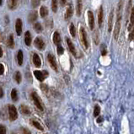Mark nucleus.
I'll use <instances>...</instances> for the list:
<instances>
[{
  "label": "nucleus",
  "mask_w": 134,
  "mask_h": 134,
  "mask_svg": "<svg viewBox=\"0 0 134 134\" xmlns=\"http://www.w3.org/2000/svg\"><path fill=\"white\" fill-rule=\"evenodd\" d=\"M20 111L23 113V114H25V115H30V110L28 106H26L25 105H22L20 107Z\"/></svg>",
  "instance_id": "nucleus-24"
},
{
  "label": "nucleus",
  "mask_w": 134,
  "mask_h": 134,
  "mask_svg": "<svg viewBox=\"0 0 134 134\" xmlns=\"http://www.w3.org/2000/svg\"><path fill=\"white\" fill-rule=\"evenodd\" d=\"M14 79H15V81H16L18 83H20V82H21V74H20V72H19V71H17L16 72H15Z\"/></svg>",
  "instance_id": "nucleus-29"
},
{
  "label": "nucleus",
  "mask_w": 134,
  "mask_h": 134,
  "mask_svg": "<svg viewBox=\"0 0 134 134\" xmlns=\"http://www.w3.org/2000/svg\"><path fill=\"white\" fill-rule=\"evenodd\" d=\"M40 1L41 0H31V5L34 9H36L40 4Z\"/></svg>",
  "instance_id": "nucleus-32"
},
{
  "label": "nucleus",
  "mask_w": 134,
  "mask_h": 134,
  "mask_svg": "<svg viewBox=\"0 0 134 134\" xmlns=\"http://www.w3.org/2000/svg\"><path fill=\"white\" fill-rule=\"evenodd\" d=\"M11 98H12V99L14 101H16L18 99V94H17V90L14 89L12 90V91H11Z\"/></svg>",
  "instance_id": "nucleus-28"
},
{
  "label": "nucleus",
  "mask_w": 134,
  "mask_h": 134,
  "mask_svg": "<svg viewBox=\"0 0 134 134\" xmlns=\"http://www.w3.org/2000/svg\"><path fill=\"white\" fill-rule=\"evenodd\" d=\"M30 124H31L33 127H35L36 128H37L38 130H41V131H43V127L41 125V123L39 121H37L35 119H31L30 120Z\"/></svg>",
  "instance_id": "nucleus-21"
},
{
  "label": "nucleus",
  "mask_w": 134,
  "mask_h": 134,
  "mask_svg": "<svg viewBox=\"0 0 134 134\" xmlns=\"http://www.w3.org/2000/svg\"><path fill=\"white\" fill-rule=\"evenodd\" d=\"M9 116L10 121L16 120L17 117H18L17 110H16V108H15V106L13 105H9Z\"/></svg>",
  "instance_id": "nucleus-4"
},
{
  "label": "nucleus",
  "mask_w": 134,
  "mask_h": 134,
  "mask_svg": "<svg viewBox=\"0 0 134 134\" xmlns=\"http://www.w3.org/2000/svg\"><path fill=\"white\" fill-rule=\"evenodd\" d=\"M17 62L18 64L21 66L23 64V62H24V56H23V52L21 50H19L18 53H17Z\"/></svg>",
  "instance_id": "nucleus-20"
},
{
  "label": "nucleus",
  "mask_w": 134,
  "mask_h": 134,
  "mask_svg": "<svg viewBox=\"0 0 134 134\" xmlns=\"http://www.w3.org/2000/svg\"><path fill=\"white\" fill-rule=\"evenodd\" d=\"M19 4V0H8V7L11 10H14Z\"/></svg>",
  "instance_id": "nucleus-17"
},
{
  "label": "nucleus",
  "mask_w": 134,
  "mask_h": 134,
  "mask_svg": "<svg viewBox=\"0 0 134 134\" xmlns=\"http://www.w3.org/2000/svg\"><path fill=\"white\" fill-rule=\"evenodd\" d=\"M102 121V117H99L98 118V120H97V122H100Z\"/></svg>",
  "instance_id": "nucleus-42"
},
{
  "label": "nucleus",
  "mask_w": 134,
  "mask_h": 134,
  "mask_svg": "<svg viewBox=\"0 0 134 134\" xmlns=\"http://www.w3.org/2000/svg\"><path fill=\"white\" fill-rule=\"evenodd\" d=\"M47 60H48V63H50V66L52 68L53 70L57 71V65L56 63V59H55V57L53 56L52 53H49L47 54Z\"/></svg>",
  "instance_id": "nucleus-8"
},
{
  "label": "nucleus",
  "mask_w": 134,
  "mask_h": 134,
  "mask_svg": "<svg viewBox=\"0 0 134 134\" xmlns=\"http://www.w3.org/2000/svg\"><path fill=\"white\" fill-rule=\"evenodd\" d=\"M87 15H88V24H89L90 29L91 30H93L94 29V14H93L92 11H88Z\"/></svg>",
  "instance_id": "nucleus-7"
},
{
  "label": "nucleus",
  "mask_w": 134,
  "mask_h": 134,
  "mask_svg": "<svg viewBox=\"0 0 134 134\" xmlns=\"http://www.w3.org/2000/svg\"><path fill=\"white\" fill-rule=\"evenodd\" d=\"M3 72H4V66L2 63H0V75L3 74Z\"/></svg>",
  "instance_id": "nucleus-37"
},
{
  "label": "nucleus",
  "mask_w": 134,
  "mask_h": 134,
  "mask_svg": "<svg viewBox=\"0 0 134 134\" xmlns=\"http://www.w3.org/2000/svg\"><path fill=\"white\" fill-rule=\"evenodd\" d=\"M3 40V35H2V33L0 32V41H2Z\"/></svg>",
  "instance_id": "nucleus-43"
},
{
  "label": "nucleus",
  "mask_w": 134,
  "mask_h": 134,
  "mask_svg": "<svg viewBox=\"0 0 134 134\" xmlns=\"http://www.w3.org/2000/svg\"><path fill=\"white\" fill-rule=\"evenodd\" d=\"M7 46L9 48H11V49H13L14 47V36L12 35V34H11V35H9V38H8Z\"/></svg>",
  "instance_id": "nucleus-22"
},
{
  "label": "nucleus",
  "mask_w": 134,
  "mask_h": 134,
  "mask_svg": "<svg viewBox=\"0 0 134 134\" xmlns=\"http://www.w3.org/2000/svg\"><path fill=\"white\" fill-rule=\"evenodd\" d=\"M69 31H70V34L72 37H75L76 36V30H75V26L74 25L71 23L70 24V26H69Z\"/></svg>",
  "instance_id": "nucleus-27"
},
{
  "label": "nucleus",
  "mask_w": 134,
  "mask_h": 134,
  "mask_svg": "<svg viewBox=\"0 0 134 134\" xmlns=\"http://www.w3.org/2000/svg\"><path fill=\"white\" fill-rule=\"evenodd\" d=\"M82 9H83L82 0H77V4H76V14H77V16L79 17L81 15Z\"/></svg>",
  "instance_id": "nucleus-18"
},
{
  "label": "nucleus",
  "mask_w": 134,
  "mask_h": 134,
  "mask_svg": "<svg viewBox=\"0 0 134 134\" xmlns=\"http://www.w3.org/2000/svg\"><path fill=\"white\" fill-rule=\"evenodd\" d=\"M114 14H115V10L114 9H111L109 15V20H108V32H111L112 27H113V21H114Z\"/></svg>",
  "instance_id": "nucleus-12"
},
{
  "label": "nucleus",
  "mask_w": 134,
  "mask_h": 134,
  "mask_svg": "<svg viewBox=\"0 0 134 134\" xmlns=\"http://www.w3.org/2000/svg\"><path fill=\"white\" fill-rule=\"evenodd\" d=\"M0 134H6V127L3 125H0Z\"/></svg>",
  "instance_id": "nucleus-34"
},
{
  "label": "nucleus",
  "mask_w": 134,
  "mask_h": 134,
  "mask_svg": "<svg viewBox=\"0 0 134 134\" xmlns=\"http://www.w3.org/2000/svg\"><path fill=\"white\" fill-rule=\"evenodd\" d=\"M38 18V14L37 12L35 10V11H32L31 13L29 14V17H28V20L30 23H34Z\"/></svg>",
  "instance_id": "nucleus-19"
},
{
  "label": "nucleus",
  "mask_w": 134,
  "mask_h": 134,
  "mask_svg": "<svg viewBox=\"0 0 134 134\" xmlns=\"http://www.w3.org/2000/svg\"><path fill=\"white\" fill-rule=\"evenodd\" d=\"M79 38H80V41H81V44L85 50L89 48V40H88V36L86 33V30L83 27H80L79 29Z\"/></svg>",
  "instance_id": "nucleus-2"
},
{
  "label": "nucleus",
  "mask_w": 134,
  "mask_h": 134,
  "mask_svg": "<svg viewBox=\"0 0 134 134\" xmlns=\"http://www.w3.org/2000/svg\"><path fill=\"white\" fill-rule=\"evenodd\" d=\"M34 29H35L36 31L38 32V33L42 32V30H43L42 25H41V23H39V22H36V24L34 25Z\"/></svg>",
  "instance_id": "nucleus-25"
},
{
  "label": "nucleus",
  "mask_w": 134,
  "mask_h": 134,
  "mask_svg": "<svg viewBox=\"0 0 134 134\" xmlns=\"http://www.w3.org/2000/svg\"><path fill=\"white\" fill-rule=\"evenodd\" d=\"M59 3L61 6H64L67 3V0H59Z\"/></svg>",
  "instance_id": "nucleus-38"
},
{
  "label": "nucleus",
  "mask_w": 134,
  "mask_h": 134,
  "mask_svg": "<svg viewBox=\"0 0 134 134\" xmlns=\"http://www.w3.org/2000/svg\"><path fill=\"white\" fill-rule=\"evenodd\" d=\"M31 98L33 99L34 103H35V105L41 110V111H43L44 108H43L42 103H41V99H40V97L38 96V94H37L36 92H32V93H31Z\"/></svg>",
  "instance_id": "nucleus-3"
},
{
  "label": "nucleus",
  "mask_w": 134,
  "mask_h": 134,
  "mask_svg": "<svg viewBox=\"0 0 134 134\" xmlns=\"http://www.w3.org/2000/svg\"><path fill=\"white\" fill-rule=\"evenodd\" d=\"M23 134H31V133H30V132L29 131L28 129L24 128V129H23Z\"/></svg>",
  "instance_id": "nucleus-39"
},
{
  "label": "nucleus",
  "mask_w": 134,
  "mask_h": 134,
  "mask_svg": "<svg viewBox=\"0 0 134 134\" xmlns=\"http://www.w3.org/2000/svg\"><path fill=\"white\" fill-rule=\"evenodd\" d=\"M3 96V91L2 87L0 86V98H2Z\"/></svg>",
  "instance_id": "nucleus-40"
},
{
  "label": "nucleus",
  "mask_w": 134,
  "mask_h": 134,
  "mask_svg": "<svg viewBox=\"0 0 134 134\" xmlns=\"http://www.w3.org/2000/svg\"><path fill=\"white\" fill-rule=\"evenodd\" d=\"M103 20H104V10H103V7L100 6L98 10V25L99 28L102 27Z\"/></svg>",
  "instance_id": "nucleus-11"
},
{
  "label": "nucleus",
  "mask_w": 134,
  "mask_h": 134,
  "mask_svg": "<svg viewBox=\"0 0 134 134\" xmlns=\"http://www.w3.org/2000/svg\"><path fill=\"white\" fill-rule=\"evenodd\" d=\"M52 41H53V42H54V44H56L57 46L61 45V41H62V39H61V36L58 31H55L53 33Z\"/></svg>",
  "instance_id": "nucleus-15"
},
{
  "label": "nucleus",
  "mask_w": 134,
  "mask_h": 134,
  "mask_svg": "<svg viewBox=\"0 0 134 134\" xmlns=\"http://www.w3.org/2000/svg\"><path fill=\"white\" fill-rule=\"evenodd\" d=\"M107 53V51H106V47L105 45H102L101 46V55L102 56H105Z\"/></svg>",
  "instance_id": "nucleus-33"
},
{
  "label": "nucleus",
  "mask_w": 134,
  "mask_h": 134,
  "mask_svg": "<svg viewBox=\"0 0 134 134\" xmlns=\"http://www.w3.org/2000/svg\"><path fill=\"white\" fill-rule=\"evenodd\" d=\"M72 15H74V7H72V4H69L67 8L66 11H65V14H64L65 20H69L72 17Z\"/></svg>",
  "instance_id": "nucleus-9"
},
{
  "label": "nucleus",
  "mask_w": 134,
  "mask_h": 134,
  "mask_svg": "<svg viewBox=\"0 0 134 134\" xmlns=\"http://www.w3.org/2000/svg\"><path fill=\"white\" fill-rule=\"evenodd\" d=\"M32 60H33V63L34 65L36 67V68H40L41 65V58L39 55L37 54V53H34L33 54V57H32Z\"/></svg>",
  "instance_id": "nucleus-14"
},
{
  "label": "nucleus",
  "mask_w": 134,
  "mask_h": 134,
  "mask_svg": "<svg viewBox=\"0 0 134 134\" xmlns=\"http://www.w3.org/2000/svg\"><path fill=\"white\" fill-rule=\"evenodd\" d=\"M31 41H32V38H31V33H30L29 30L25 33V43L27 47H30L31 45Z\"/></svg>",
  "instance_id": "nucleus-16"
},
{
  "label": "nucleus",
  "mask_w": 134,
  "mask_h": 134,
  "mask_svg": "<svg viewBox=\"0 0 134 134\" xmlns=\"http://www.w3.org/2000/svg\"><path fill=\"white\" fill-rule=\"evenodd\" d=\"M40 15L41 18H45L48 15V9L46 6H41L40 9Z\"/></svg>",
  "instance_id": "nucleus-23"
},
{
  "label": "nucleus",
  "mask_w": 134,
  "mask_h": 134,
  "mask_svg": "<svg viewBox=\"0 0 134 134\" xmlns=\"http://www.w3.org/2000/svg\"><path fill=\"white\" fill-rule=\"evenodd\" d=\"M57 3H58V0H52V12L56 13L57 11Z\"/></svg>",
  "instance_id": "nucleus-26"
},
{
  "label": "nucleus",
  "mask_w": 134,
  "mask_h": 134,
  "mask_svg": "<svg viewBox=\"0 0 134 134\" xmlns=\"http://www.w3.org/2000/svg\"><path fill=\"white\" fill-rule=\"evenodd\" d=\"M22 28H23V23L20 19H17L16 22H15V30H16V34L18 36H21L22 33Z\"/></svg>",
  "instance_id": "nucleus-10"
},
{
  "label": "nucleus",
  "mask_w": 134,
  "mask_h": 134,
  "mask_svg": "<svg viewBox=\"0 0 134 134\" xmlns=\"http://www.w3.org/2000/svg\"><path fill=\"white\" fill-rule=\"evenodd\" d=\"M2 3H3V0H0V5H2Z\"/></svg>",
  "instance_id": "nucleus-44"
},
{
  "label": "nucleus",
  "mask_w": 134,
  "mask_h": 134,
  "mask_svg": "<svg viewBox=\"0 0 134 134\" xmlns=\"http://www.w3.org/2000/svg\"><path fill=\"white\" fill-rule=\"evenodd\" d=\"M57 54H58V55H62V54H63V52H64V48L61 45H57Z\"/></svg>",
  "instance_id": "nucleus-31"
},
{
  "label": "nucleus",
  "mask_w": 134,
  "mask_h": 134,
  "mask_svg": "<svg viewBox=\"0 0 134 134\" xmlns=\"http://www.w3.org/2000/svg\"><path fill=\"white\" fill-rule=\"evenodd\" d=\"M34 75L36 76V78L39 80V81L42 82L43 80L48 76V72L47 71H39V70H36L34 71Z\"/></svg>",
  "instance_id": "nucleus-6"
},
{
  "label": "nucleus",
  "mask_w": 134,
  "mask_h": 134,
  "mask_svg": "<svg viewBox=\"0 0 134 134\" xmlns=\"http://www.w3.org/2000/svg\"><path fill=\"white\" fill-rule=\"evenodd\" d=\"M3 49H2V47H0V57H3Z\"/></svg>",
  "instance_id": "nucleus-41"
},
{
  "label": "nucleus",
  "mask_w": 134,
  "mask_h": 134,
  "mask_svg": "<svg viewBox=\"0 0 134 134\" xmlns=\"http://www.w3.org/2000/svg\"><path fill=\"white\" fill-rule=\"evenodd\" d=\"M41 89L44 92H47L48 91V88H47V85H41Z\"/></svg>",
  "instance_id": "nucleus-36"
},
{
  "label": "nucleus",
  "mask_w": 134,
  "mask_h": 134,
  "mask_svg": "<svg viewBox=\"0 0 134 134\" xmlns=\"http://www.w3.org/2000/svg\"><path fill=\"white\" fill-rule=\"evenodd\" d=\"M34 44H35V47L40 50V51H42V50L45 49L46 47V44H45V41L41 37H36L35 39V41H34Z\"/></svg>",
  "instance_id": "nucleus-5"
},
{
  "label": "nucleus",
  "mask_w": 134,
  "mask_h": 134,
  "mask_svg": "<svg viewBox=\"0 0 134 134\" xmlns=\"http://www.w3.org/2000/svg\"><path fill=\"white\" fill-rule=\"evenodd\" d=\"M99 112H100V107H99L98 105H95L94 110V116H98Z\"/></svg>",
  "instance_id": "nucleus-30"
},
{
  "label": "nucleus",
  "mask_w": 134,
  "mask_h": 134,
  "mask_svg": "<svg viewBox=\"0 0 134 134\" xmlns=\"http://www.w3.org/2000/svg\"><path fill=\"white\" fill-rule=\"evenodd\" d=\"M133 38H134V30H132L131 33L129 34V37H128V39L129 41H132L133 40Z\"/></svg>",
  "instance_id": "nucleus-35"
},
{
  "label": "nucleus",
  "mask_w": 134,
  "mask_h": 134,
  "mask_svg": "<svg viewBox=\"0 0 134 134\" xmlns=\"http://www.w3.org/2000/svg\"><path fill=\"white\" fill-rule=\"evenodd\" d=\"M122 9H123V0H120V2L118 3V6H117V9H116V25H115V30H114L115 40H117L118 36H119V33L121 30V22L122 19Z\"/></svg>",
  "instance_id": "nucleus-1"
},
{
  "label": "nucleus",
  "mask_w": 134,
  "mask_h": 134,
  "mask_svg": "<svg viewBox=\"0 0 134 134\" xmlns=\"http://www.w3.org/2000/svg\"><path fill=\"white\" fill-rule=\"evenodd\" d=\"M66 42H67V45L68 47V49H69V51L71 52V53L74 56H76V54H77V52H76V48L74 47V43H72V41L69 39V38H66Z\"/></svg>",
  "instance_id": "nucleus-13"
}]
</instances>
